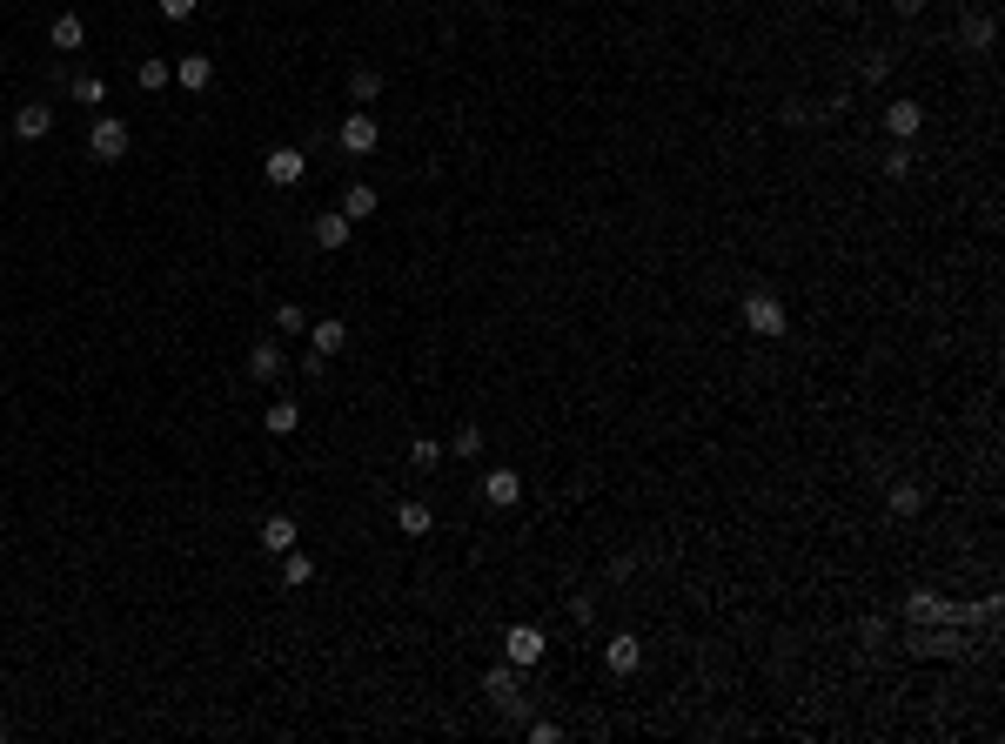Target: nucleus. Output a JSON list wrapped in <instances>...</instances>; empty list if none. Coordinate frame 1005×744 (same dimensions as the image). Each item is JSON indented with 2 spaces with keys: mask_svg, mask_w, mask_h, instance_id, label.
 Returning <instances> with one entry per match:
<instances>
[{
  "mask_svg": "<svg viewBox=\"0 0 1005 744\" xmlns=\"http://www.w3.org/2000/svg\"><path fill=\"white\" fill-rule=\"evenodd\" d=\"M47 128H54V108H47V101H21V108H14V135L21 141H47Z\"/></svg>",
  "mask_w": 1005,
  "mask_h": 744,
  "instance_id": "obj_9",
  "label": "nucleus"
},
{
  "mask_svg": "<svg viewBox=\"0 0 1005 744\" xmlns=\"http://www.w3.org/2000/svg\"><path fill=\"white\" fill-rule=\"evenodd\" d=\"M175 81H181L188 94H201L208 81H215V61H208V54H188V61H175Z\"/></svg>",
  "mask_w": 1005,
  "mask_h": 744,
  "instance_id": "obj_17",
  "label": "nucleus"
},
{
  "mask_svg": "<svg viewBox=\"0 0 1005 744\" xmlns=\"http://www.w3.org/2000/svg\"><path fill=\"white\" fill-rule=\"evenodd\" d=\"M744 329L751 336H764V342H778L791 322H784V302L778 295H744Z\"/></svg>",
  "mask_w": 1005,
  "mask_h": 744,
  "instance_id": "obj_1",
  "label": "nucleus"
},
{
  "mask_svg": "<svg viewBox=\"0 0 1005 744\" xmlns=\"http://www.w3.org/2000/svg\"><path fill=\"white\" fill-rule=\"evenodd\" d=\"M892 510L898 517H918L925 510V483H892Z\"/></svg>",
  "mask_w": 1005,
  "mask_h": 744,
  "instance_id": "obj_20",
  "label": "nucleus"
},
{
  "mask_svg": "<svg viewBox=\"0 0 1005 744\" xmlns=\"http://www.w3.org/2000/svg\"><path fill=\"white\" fill-rule=\"evenodd\" d=\"M885 175H892V181L912 175V148H892V155H885Z\"/></svg>",
  "mask_w": 1005,
  "mask_h": 744,
  "instance_id": "obj_29",
  "label": "nucleus"
},
{
  "mask_svg": "<svg viewBox=\"0 0 1005 744\" xmlns=\"http://www.w3.org/2000/svg\"><path fill=\"white\" fill-rule=\"evenodd\" d=\"M516 496H523V476L516 470H483V503L490 510H510Z\"/></svg>",
  "mask_w": 1005,
  "mask_h": 744,
  "instance_id": "obj_10",
  "label": "nucleus"
},
{
  "mask_svg": "<svg viewBox=\"0 0 1005 744\" xmlns=\"http://www.w3.org/2000/svg\"><path fill=\"white\" fill-rule=\"evenodd\" d=\"M349 94H356V101H376V94H382V74H376V68H356V74H349Z\"/></svg>",
  "mask_w": 1005,
  "mask_h": 744,
  "instance_id": "obj_25",
  "label": "nucleus"
},
{
  "mask_svg": "<svg viewBox=\"0 0 1005 744\" xmlns=\"http://www.w3.org/2000/svg\"><path fill=\"white\" fill-rule=\"evenodd\" d=\"M268 322H275L282 336H295V329H309V316H302V302H275V316H268Z\"/></svg>",
  "mask_w": 1005,
  "mask_h": 744,
  "instance_id": "obj_24",
  "label": "nucleus"
},
{
  "mask_svg": "<svg viewBox=\"0 0 1005 744\" xmlns=\"http://www.w3.org/2000/svg\"><path fill=\"white\" fill-rule=\"evenodd\" d=\"M543 651H550V637L536 631V624H510V631H503V657H510L516 671H530V664H543Z\"/></svg>",
  "mask_w": 1005,
  "mask_h": 744,
  "instance_id": "obj_2",
  "label": "nucleus"
},
{
  "mask_svg": "<svg viewBox=\"0 0 1005 744\" xmlns=\"http://www.w3.org/2000/svg\"><path fill=\"white\" fill-rule=\"evenodd\" d=\"M918 7H925V0H905V14H918Z\"/></svg>",
  "mask_w": 1005,
  "mask_h": 744,
  "instance_id": "obj_32",
  "label": "nucleus"
},
{
  "mask_svg": "<svg viewBox=\"0 0 1005 744\" xmlns=\"http://www.w3.org/2000/svg\"><path fill=\"white\" fill-rule=\"evenodd\" d=\"M349 349V322H335V316H322V322H309V356H342Z\"/></svg>",
  "mask_w": 1005,
  "mask_h": 744,
  "instance_id": "obj_6",
  "label": "nucleus"
},
{
  "mask_svg": "<svg viewBox=\"0 0 1005 744\" xmlns=\"http://www.w3.org/2000/svg\"><path fill=\"white\" fill-rule=\"evenodd\" d=\"M885 128H892L898 141H912L918 128H925V108H918V101H892V108H885Z\"/></svg>",
  "mask_w": 1005,
  "mask_h": 744,
  "instance_id": "obj_16",
  "label": "nucleus"
},
{
  "mask_svg": "<svg viewBox=\"0 0 1005 744\" xmlns=\"http://www.w3.org/2000/svg\"><path fill=\"white\" fill-rule=\"evenodd\" d=\"M483 691H490V698L503 704V711H523V698H516V664H510V657L483 671Z\"/></svg>",
  "mask_w": 1005,
  "mask_h": 744,
  "instance_id": "obj_8",
  "label": "nucleus"
},
{
  "mask_svg": "<svg viewBox=\"0 0 1005 744\" xmlns=\"http://www.w3.org/2000/svg\"><path fill=\"white\" fill-rule=\"evenodd\" d=\"M262 175H268V188H295V181L309 175V155H302V148H268Z\"/></svg>",
  "mask_w": 1005,
  "mask_h": 744,
  "instance_id": "obj_5",
  "label": "nucleus"
},
{
  "mask_svg": "<svg viewBox=\"0 0 1005 744\" xmlns=\"http://www.w3.org/2000/svg\"><path fill=\"white\" fill-rule=\"evenodd\" d=\"M449 450H456V456H469V463H476V456H483V429H476V423H463V429H456V436H449Z\"/></svg>",
  "mask_w": 1005,
  "mask_h": 744,
  "instance_id": "obj_23",
  "label": "nucleus"
},
{
  "mask_svg": "<svg viewBox=\"0 0 1005 744\" xmlns=\"http://www.w3.org/2000/svg\"><path fill=\"white\" fill-rule=\"evenodd\" d=\"M88 155H94V161H121V155H128V121L101 114V121L88 128Z\"/></svg>",
  "mask_w": 1005,
  "mask_h": 744,
  "instance_id": "obj_3",
  "label": "nucleus"
},
{
  "mask_svg": "<svg viewBox=\"0 0 1005 744\" xmlns=\"http://www.w3.org/2000/svg\"><path fill=\"white\" fill-rule=\"evenodd\" d=\"M74 101L101 108V101H108V81H101V74H81V81H74Z\"/></svg>",
  "mask_w": 1005,
  "mask_h": 744,
  "instance_id": "obj_27",
  "label": "nucleus"
},
{
  "mask_svg": "<svg viewBox=\"0 0 1005 744\" xmlns=\"http://www.w3.org/2000/svg\"><path fill=\"white\" fill-rule=\"evenodd\" d=\"M295 537H302V530H295V517H262V550H268V557H289Z\"/></svg>",
  "mask_w": 1005,
  "mask_h": 744,
  "instance_id": "obj_13",
  "label": "nucleus"
},
{
  "mask_svg": "<svg viewBox=\"0 0 1005 744\" xmlns=\"http://www.w3.org/2000/svg\"><path fill=\"white\" fill-rule=\"evenodd\" d=\"M335 141H342V155H376V141H382L376 114H369V108H356L349 121H342V135H335Z\"/></svg>",
  "mask_w": 1005,
  "mask_h": 744,
  "instance_id": "obj_4",
  "label": "nucleus"
},
{
  "mask_svg": "<svg viewBox=\"0 0 1005 744\" xmlns=\"http://www.w3.org/2000/svg\"><path fill=\"white\" fill-rule=\"evenodd\" d=\"M603 664H610V671H617V677L644 671V644H637V637H630V631H617V637H610V644H603Z\"/></svg>",
  "mask_w": 1005,
  "mask_h": 744,
  "instance_id": "obj_7",
  "label": "nucleus"
},
{
  "mask_svg": "<svg viewBox=\"0 0 1005 744\" xmlns=\"http://www.w3.org/2000/svg\"><path fill=\"white\" fill-rule=\"evenodd\" d=\"M201 0H161V21H195Z\"/></svg>",
  "mask_w": 1005,
  "mask_h": 744,
  "instance_id": "obj_30",
  "label": "nucleus"
},
{
  "mask_svg": "<svg viewBox=\"0 0 1005 744\" xmlns=\"http://www.w3.org/2000/svg\"><path fill=\"white\" fill-rule=\"evenodd\" d=\"M262 429H268V436H295V429H302V403L275 396V403H268V416H262Z\"/></svg>",
  "mask_w": 1005,
  "mask_h": 744,
  "instance_id": "obj_15",
  "label": "nucleus"
},
{
  "mask_svg": "<svg viewBox=\"0 0 1005 744\" xmlns=\"http://www.w3.org/2000/svg\"><path fill=\"white\" fill-rule=\"evenodd\" d=\"M959 41H965V47H979V54H985V47H992V21H985V14H972V21L959 27Z\"/></svg>",
  "mask_w": 1005,
  "mask_h": 744,
  "instance_id": "obj_26",
  "label": "nucleus"
},
{
  "mask_svg": "<svg viewBox=\"0 0 1005 744\" xmlns=\"http://www.w3.org/2000/svg\"><path fill=\"white\" fill-rule=\"evenodd\" d=\"M409 456H416V470H436V463H443V443H436V436H423Z\"/></svg>",
  "mask_w": 1005,
  "mask_h": 744,
  "instance_id": "obj_28",
  "label": "nucleus"
},
{
  "mask_svg": "<svg viewBox=\"0 0 1005 744\" xmlns=\"http://www.w3.org/2000/svg\"><path fill=\"white\" fill-rule=\"evenodd\" d=\"M309 577H315V564L302 557V550H289V557H282V584H289V590H302Z\"/></svg>",
  "mask_w": 1005,
  "mask_h": 744,
  "instance_id": "obj_22",
  "label": "nucleus"
},
{
  "mask_svg": "<svg viewBox=\"0 0 1005 744\" xmlns=\"http://www.w3.org/2000/svg\"><path fill=\"white\" fill-rule=\"evenodd\" d=\"M342 215H349V222H369V215H376V188H369V181H356V188L342 195Z\"/></svg>",
  "mask_w": 1005,
  "mask_h": 744,
  "instance_id": "obj_18",
  "label": "nucleus"
},
{
  "mask_svg": "<svg viewBox=\"0 0 1005 744\" xmlns=\"http://www.w3.org/2000/svg\"><path fill=\"white\" fill-rule=\"evenodd\" d=\"M47 41L61 47V54H81V41H88V21H81V14H54V27H47Z\"/></svg>",
  "mask_w": 1005,
  "mask_h": 744,
  "instance_id": "obj_14",
  "label": "nucleus"
},
{
  "mask_svg": "<svg viewBox=\"0 0 1005 744\" xmlns=\"http://www.w3.org/2000/svg\"><path fill=\"white\" fill-rule=\"evenodd\" d=\"M134 81H141L148 94H161L168 81H175V68H168V61H141V68H134Z\"/></svg>",
  "mask_w": 1005,
  "mask_h": 744,
  "instance_id": "obj_21",
  "label": "nucleus"
},
{
  "mask_svg": "<svg viewBox=\"0 0 1005 744\" xmlns=\"http://www.w3.org/2000/svg\"><path fill=\"white\" fill-rule=\"evenodd\" d=\"M557 738H563V731L550 718H530V744H557Z\"/></svg>",
  "mask_w": 1005,
  "mask_h": 744,
  "instance_id": "obj_31",
  "label": "nucleus"
},
{
  "mask_svg": "<svg viewBox=\"0 0 1005 744\" xmlns=\"http://www.w3.org/2000/svg\"><path fill=\"white\" fill-rule=\"evenodd\" d=\"M429 523H436V517H429V503H402V510H396L402 537H429Z\"/></svg>",
  "mask_w": 1005,
  "mask_h": 744,
  "instance_id": "obj_19",
  "label": "nucleus"
},
{
  "mask_svg": "<svg viewBox=\"0 0 1005 744\" xmlns=\"http://www.w3.org/2000/svg\"><path fill=\"white\" fill-rule=\"evenodd\" d=\"M282 369H289V362H282L275 342H255V349H248V376H255V383H282Z\"/></svg>",
  "mask_w": 1005,
  "mask_h": 744,
  "instance_id": "obj_12",
  "label": "nucleus"
},
{
  "mask_svg": "<svg viewBox=\"0 0 1005 744\" xmlns=\"http://www.w3.org/2000/svg\"><path fill=\"white\" fill-rule=\"evenodd\" d=\"M349 235H356V222H349L342 208H335V215H315V248L335 255V248H349Z\"/></svg>",
  "mask_w": 1005,
  "mask_h": 744,
  "instance_id": "obj_11",
  "label": "nucleus"
}]
</instances>
